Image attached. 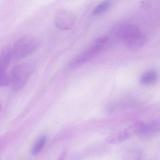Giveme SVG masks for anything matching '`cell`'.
<instances>
[{
  "label": "cell",
  "instance_id": "obj_1",
  "mask_svg": "<svg viewBox=\"0 0 160 160\" xmlns=\"http://www.w3.org/2000/svg\"><path fill=\"white\" fill-rule=\"evenodd\" d=\"M112 34L121 40L129 49L137 50L142 48L147 42L144 34L137 26L125 24L115 27Z\"/></svg>",
  "mask_w": 160,
  "mask_h": 160
},
{
  "label": "cell",
  "instance_id": "obj_2",
  "mask_svg": "<svg viewBox=\"0 0 160 160\" xmlns=\"http://www.w3.org/2000/svg\"><path fill=\"white\" fill-rule=\"evenodd\" d=\"M110 40L108 36H104L96 39L86 50L76 56L69 63L70 69L82 66L95 58L104 48Z\"/></svg>",
  "mask_w": 160,
  "mask_h": 160
},
{
  "label": "cell",
  "instance_id": "obj_3",
  "mask_svg": "<svg viewBox=\"0 0 160 160\" xmlns=\"http://www.w3.org/2000/svg\"><path fill=\"white\" fill-rule=\"evenodd\" d=\"M33 70L30 63H25L15 66L10 74L12 88L14 91L22 89L28 83Z\"/></svg>",
  "mask_w": 160,
  "mask_h": 160
},
{
  "label": "cell",
  "instance_id": "obj_4",
  "mask_svg": "<svg viewBox=\"0 0 160 160\" xmlns=\"http://www.w3.org/2000/svg\"><path fill=\"white\" fill-rule=\"evenodd\" d=\"M40 41L32 36H25L18 39L12 48L13 58L21 59L35 52L40 47Z\"/></svg>",
  "mask_w": 160,
  "mask_h": 160
},
{
  "label": "cell",
  "instance_id": "obj_5",
  "mask_svg": "<svg viewBox=\"0 0 160 160\" xmlns=\"http://www.w3.org/2000/svg\"><path fill=\"white\" fill-rule=\"evenodd\" d=\"M140 122L133 123L123 130L113 133L107 138V141L111 144H119L128 140L133 135L137 134Z\"/></svg>",
  "mask_w": 160,
  "mask_h": 160
},
{
  "label": "cell",
  "instance_id": "obj_6",
  "mask_svg": "<svg viewBox=\"0 0 160 160\" xmlns=\"http://www.w3.org/2000/svg\"><path fill=\"white\" fill-rule=\"evenodd\" d=\"M76 17L72 12L61 10L56 13L54 18L55 26L62 30H69L74 26Z\"/></svg>",
  "mask_w": 160,
  "mask_h": 160
},
{
  "label": "cell",
  "instance_id": "obj_7",
  "mask_svg": "<svg viewBox=\"0 0 160 160\" xmlns=\"http://www.w3.org/2000/svg\"><path fill=\"white\" fill-rule=\"evenodd\" d=\"M160 129V122L158 121H151L147 122H140L137 134L148 136L157 132Z\"/></svg>",
  "mask_w": 160,
  "mask_h": 160
},
{
  "label": "cell",
  "instance_id": "obj_8",
  "mask_svg": "<svg viewBox=\"0 0 160 160\" xmlns=\"http://www.w3.org/2000/svg\"><path fill=\"white\" fill-rule=\"evenodd\" d=\"M12 58V53L11 48H5L2 50L0 55V72H7Z\"/></svg>",
  "mask_w": 160,
  "mask_h": 160
},
{
  "label": "cell",
  "instance_id": "obj_9",
  "mask_svg": "<svg viewBox=\"0 0 160 160\" xmlns=\"http://www.w3.org/2000/svg\"><path fill=\"white\" fill-rule=\"evenodd\" d=\"M158 74L153 70L147 71L140 77V82L144 85H150L154 84L158 80Z\"/></svg>",
  "mask_w": 160,
  "mask_h": 160
},
{
  "label": "cell",
  "instance_id": "obj_10",
  "mask_svg": "<svg viewBox=\"0 0 160 160\" xmlns=\"http://www.w3.org/2000/svg\"><path fill=\"white\" fill-rule=\"evenodd\" d=\"M122 160H144V154L141 150L134 149L127 152Z\"/></svg>",
  "mask_w": 160,
  "mask_h": 160
},
{
  "label": "cell",
  "instance_id": "obj_11",
  "mask_svg": "<svg viewBox=\"0 0 160 160\" xmlns=\"http://www.w3.org/2000/svg\"><path fill=\"white\" fill-rule=\"evenodd\" d=\"M47 140V136L46 135H43L39 137L32 147L31 150L32 154L36 155L38 154L42 150L46 143Z\"/></svg>",
  "mask_w": 160,
  "mask_h": 160
},
{
  "label": "cell",
  "instance_id": "obj_12",
  "mask_svg": "<svg viewBox=\"0 0 160 160\" xmlns=\"http://www.w3.org/2000/svg\"><path fill=\"white\" fill-rule=\"evenodd\" d=\"M111 2L108 1L103 2L95 7L92 12L94 16L99 15L107 11L111 6Z\"/></svg>",
  "mask_w": 160,
  "mask_h": 160
},
{
  "label": "cell",
  "instance_id": "obj_13",
  "mask_svg": "<svg viewBox=\"0 0 160 160\" xmlns=\"http://www.w3.org/2000/svg\"><path fill=\"white\" fill-rule=\"evenodd\" d=\"M11 83L10 75L7 72H0V86L1 87L8 86Z\"/></svg>",
  "mask_w": 160,
  "mask_h": 160
},
{
  "label": "cell",
  "instance_id": "obj_14",
  "mask_svg": "<svg viewBox=\"0 0 160 160\" xmlns=\"http://www.w3.org/2000/svg\"><path fill=\"white\" fill-rule=\"evenodd\" d=\"M65 152H63V153L61 155V156H60V157L59 158V159H58V160H63V159H64V157H65Z\"/></svg>",
  "mask_w": 160,
  "mask_h": 160
}]
</instances>
